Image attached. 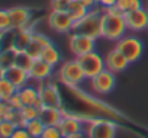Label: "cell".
I'll use <instances>...</instances> for the list:
<instances>
[{
    "label": "cell",
    "mask_w": 148,
    "mask_h": 138,
    "mask_svg": "<svg viewBox=\"0 0 148 138\" xmlns=\"http://www.w3.org/2000/svg\"><path fill=\"white\" fill-rule=\"evenodd\" d=\"M65 93L71 99V102H64L62 112L70 113L73 116L79 118L82 122L87 124L96 118H106L118 122L119 125L129 122V119L116 108H112L110 105L99 100L97 97H93L92 95L80 90L79 87H68L64 86Z\"/></svg>",
    "instance_id": "obj_1"
},
{
    "label": "cell",
    "mask_w": 148,
    "mask_h": 138,
    "mask_svg": "<svg viewBox=\"0 0 148 138\" xmlns=\"http://www.w3.org/2000/svg\"><path fill=\"white\" fill-rule=\"evenodd\" d=\"M103 12L105 13L102 19V38L116 42L126 35L128 26L125 22V16L118 10L116 6L103 9Z\"/></svg>",
    "instance_id": "obj_2"
},
{
    "label": "cell",
    "mask_w": 148,
    "mask_h": 138,
    "mask_svg": "<svg viewBox=\"0 0 148 138\" xmlns=\"http://www.w3.org/2000/svg\"><path fill=\"white\" fill-rule=\"evenodd\" d=\"M103 8L96 6L89 10V13L74 23L73 32H77L95 39L102 38V19H103Z\"/></svg>",
    "instance_id": "obj_3"
},
{
    "label": "cell",
    "mask_w": 148,
    "mask_h": 138,
    "mask_svg": "<svg viewBox=\"0 0 148 138\" xmlns=\"http://www.w3.org/2000/svg\"><path fill=\"white\" fill-rule=\"evenodd\" d=\"M58 80L62 86H68V87H79L84 80H87L83 67L80 65L79 60H68L65 62H62V65L58 70Z\"/></svg>",
    "instance_id": "obj_4"
},
{
    "label": "cell",
    "mask_w": 148,
    "mask_h": 138,
    "mask_svg": "<svg viewBox=\"0 0 148 138\" xmlns=\"http://www.w3.org/2000/svg\"><path fill=\"white\" fill-rule=\"evenodd\" d=\"M118 128V122L106 118H96L84 124V132L89 138H116Z\"/></svg>",
    "instance_id": "obj_5"
},
{
    "label": "cell",
    "mask_w": 148,
    "mask_h": 138,
    "mask_svg": "<svg viewBox=\"0 0 148 138\" xmlns=\"http://www.w3.org/2000/svg\"><path fill=\"white\" fill-rule=\"evenodd\" d=\"M38 90H39V99H41L42 106L62 109L64 99L61 95V89L55 82H49V80L41 82L38 84Z\"/></svg>",
    "instance_id": "obj_6"
},
{
    "label": "cell",
    "mask_w": 148,
    "mask_h": 138,
    "mask_svg": "<svg viewBox=\"0 0 148 138\" xmlns=\"http://www.w3.org/2000/svg\"><path fill=\"white\" fill-rule=\"evenodd\" d=\"M115 48L119 49L128 58V61L131 64L136 62L142 57V54H144V42L138 36H134V35L122 36L119 41H116Z\"/></svg>",
    "instance_id": "obj_7"
},
{
    "label": "cell",
    "mask_w": 148,
    "mask_h": 138,
    "mask_svg": "<svg viewBox=\"0 0 148 138\" xmlns=\"http://www.w3.org/2000/svg\"><path fill=\"white\" fill-rule=\"evenodd\" d=\"M80 62V65L83 67V71L87 77V80L93 79L95 76H97L99 73H102L106 65H105V58L97 52V51H92L89 54H84L82 57H76Z\"/></svg>",
    "instance_id": "obj_8"
},
{
    "label": "cell",
    "mask_w": 148,
    "mask_h": 138,
    "mask_svg": "<svg viewBox=\"0 0 148 138\" xmlns=\"http://www.w3.org/2000/svg\"><path fill=\"white\" fill-rule=\"evenodd\" d=\"M74 23L76 22L67 10H52L48 15V25L57 34H71Z\"/></svg>",
    "instance_id": "obj_9"
},
{
    "label": "cell",
    "mask_w": 148,
    "mask_h": 138,
    "mask_svg": "<svg viewBox=\"0 0 148 138\" xmlns=\"http://www.w3.org/2000/svg\"><path fill=\"white\" fill-rule=\"evenodd\" d=\"M96 41L95 38L77 34V32H71L70 34V39H68V45L71 52L74 54V57H82L84 54H89L92 51H96Z\"/></svg>",
    "instance_id": "obj_10"
},
{
    "label": "cell",
    "mask_w": 148,
    "mask_h": 138,
    "mask_svg": "<svg viewBox=\"0 0 148 138\" xmlns=\"http://www.w3.org/2000/svg\"><path fill=\"white\" fill-rule=\"evenodd\" d=\"M116 86V74L109 71L108 68L93 79H90V87L97 95H109Z\"/></svg>",
    "instance_id": "obj_11"
},
{
    "label": "cell",
    "mask_w": 148,
    "mask_h": 138,
    "mask_svg": "<svg viewBox=\"0 0 148 138\" xmlns=\"http://www.w3.org/2000/svg\"><path fill=\"white\" fill-rule=\"evenodd\" d=\"M123 16H125V22H126L128 31L142 32V31L148 29V9L147 8L136 9L134 12L125 13Z\"/></svg>",
    "instance_id": "obj_12"
},
{
    "label": "cell",
    "mask_w": 148,
    "mask_h": 138,
    "mask_svg": "<svg viewBox=\"0 0 148 138\" xmlns=\"http://www.w3.org/2000/svg\"><path fill=\"white\" fill-rule=\"evenodd\" d=\"M129 64L131 62L128 61V58L119 49H116V48L110 49L106 54V57H105V65H106V68H108L109 71L115 73V74L125 71L126 68L129 67Z\"/></svg>",
    "instance_id": "obj_13"
},
{
    "label": "cell",
    "mask_w": 148,
    "mask_h": 138,
    "mask_svg": "<svg viewBox=\"0 0 148 138\" xmlns=\"http://www.w3.org/2000/svg\"><path fill=\"white\" fill-rule=\"evenodd\" d=\"M29 77L32 80H36L38 83L48 80L52 73H54V67L51 64H48L47 61H44L42 58H36L32 61V65L29 67Z\"/></svg>",
    "instance_id": "obj_14"
},
{
    "label": "cell",
    "mask_w": 148,
    "mask_h": 138,
    "mask_svg": "<svg viewBox=\"0 0 148 138\" xmlns=\"http://www.w3.org/2000/svg\"><path fill=\"white\" fill-rule=\"evenodd\" d=\"M8 10H9L10 21H12V29H23V28L31 26V21H32L31 9L16 6V8H10Z\"/></svg>",
    "instance_id": "obj_15"
},
{
    "label": "cell",
    "mask_w": 148,
    "mask_h": 138,
    "mask_svg": "<svg viewBox=\"0 0 148 138\" xmlns=\"http://www.w3.org/2000/svg\"><path fill=\"white\" fill-rule=\"evenodd\" d=\"M0 77H6L9 82H12L18 89H22L26 86L28 80L31 79L29 77V71L23 70V68L18 67V65H12L9 68H5L2 70V76Z\"/></svg>",
    "instance_id": "obj_16"
},
{
    "label": "cell",
    "mask_w": 148,
    "mask_h": 138,
    "mask_svg": "<svg viewBox=\"0 0 148 138\" xmlns=\"http://www.w3.org/2000/svg\"><path fill=\"white\" fill-rule=\"evenodd\" d=\"M58 129L61 131V134L64 137H68L71 134H76L80 131H84V122H82L79 118L73 116L70 113H64L62 119L60 121V124L57 125Z\"/></svg>",
    "instance_id": "obj_17"
},
{
    "label": "cell",
    "mask_w": 148,
    "mask_h": 138,
    "mask_svg": "<svg viewBox=\"0 0 148 138\" xmlns=\"http://www.w3.org/2000/svg\"><path fill=\"white\" fill-rule=\"evenodd\" d=\"M51 44H52V41L48 36H45L42 34H38V32H34V38H32V41L29 42V45L26 47L25 51L34 60H36V58H41V54H42L44 48L51 45Z\"/></svg>",
    "instance_id": "obj_18"
},
{
    "label": "cell",
    "mask_w": 148,
    "mask_h": 138,
    "mask_svg": "<svg viewBox=\"0 0 148 138\" xmlns=\"http://www.w3.org/2000/svg\"><path fill=\"white\" fill-rule=\"evenodd\" d=\"M64 112L60 108H49V106H42L39 109V118L47 126H57L60 121L62 119Z\"/></svg>",
    "instance_id": "obj_19"
},
{
    "label": "cell",
    "mask_w": 148,
    "mask_h": 138,
    "mask_svg": "<svg viewBox=\"0 0 148 138\" xmlns=\"http://www.w3.org/2000/svg\"><path fill=\"white\" fill-rule=\"evenodd\" d=\"M19 96L22 97L23 103L26 106H36V108H42L41 99H39V90L38 87H32V86H25L22 89H19Z\"/></svg>",
    "instance_id": "obj_20"
},
{
    "label": "cell",
    "mask_w": 148,
    "mask_h": 138,
    "mask_svg": "<svg viewBox=\"0 0 148 138\" xmlns=\"http://www.w3.org/2000/svg\"><path fill=\"white\" fill-rule=\"evenodd\" d=\"M34 38V31L32 26L23 28V29H16V38H15V48H18L19 51H25L26 47L29 45V42Z\"/></svg>",
    "instance_id": "obj_21"
},
{
    "label": "cell",
    "mask_w": 148,
    "mask_h": 138,
    "mask_svg": "<svg viewBox=\"0 0 148 138\" xmlns=\"http://www.w3.org/2000/svg\"><path fill=\"white\" fill-rule=\"evenodd\" d=\"M41 58H42L44 61H47L48 64H51L52 67H55L57 64L61 62V52H60V49L57 48V45L52 42L51 45H48V47L44 48V51H42V54H41Z\"/></svg>",
    "instance_id": "obj_22"
},
{
    "label": "cell",
    "mask_w": 148,
    "mask_h": 138,
    "mask_svg": "<svg viewBox=\"0 0 148 138\" xmlns=\"http://www.w3.org/2000/svg\"><path fill=\"white\" fill-rule=\"evenodd\" d=\"M90 9H87L83 3H82V0H71L68 8H67V12L70 13V16L74 19V22H77L80 21L82 18H84L87 13H89Z\"/></svg>",
    "instance_id": "obj_23"
},
{
    "label": "cell",
    "mask_w": 148,
    "mask_h": 138,
    "mask_svg": "<svg viewBox=\"0 0 148 138\" xmlns=\"http://www.w3.org/2000/svg\"><path fill=\"white\" fill-rule=\"evenodd\" d=\"M18 92H19V89L12 82H9L6 77H0V100L2 102H8Z\"/></svg>",
    "instance_id": "obj_24"
},
{
    "label": "cell",
    "mask_w": 148,
    "mask_h": 138,
    "mask_svg": "<svg viewBox=\"0 0 148 138\" xmlns=\"http://www.w3.org/2000/svg\"><path fill=\"white\" fill-rule=\"evenodd\" d=\"M18 52H19V49L15 48V47L2 49V54H0V65H2V70L15 65V60H16Z\"/></svg>",
    "instance_id": "obj_25"
},
{
    "label": "cell",
    "mask_w": 148,
    "mask_h": 138,
    "mask_svg": "<svg viewBox=\"0 0 148 138\" xmlns=\"http://www.w3.org/2000/svg\"><path fill=\"white\" fill-rule=\"evenodd\" d=\"M116 8L122 15H125V13L134 12L136 9H141L144 6H142V0H118Z\"/></svg>",
    "instance_id": "obj_26"
},
{
    "label": "cell",
    "mask_w": 148,
    "mask_h": 138,
    "mask_svg": "<svg viewBox=\"0 0 148 138\" xmlns=\"http://www.w3.org/2000/svg\"><path fill=\"white\" fill-rule=\"evenodd\" d=\"M25 128L29 131V134L34 137V138H41V135L44 134L47 125L41 121V118H36V119H32V121H28Z\"/></svg>",
    "instance_id": "obj_27"
},
{
    "label": "cell",
    "mask_w": 148,
    "mask_h": 138,
    "mask_svg": "<svg viewBox=\"0 0 148 138\" xmlns=\"http://www.w3.org/2000/svg\"><path fill=\"white\" fill-rule=\"evenodd\" d=\"M32 61H34V58L26 51H19L18 55H16V60H15V65H18V67H21V68L28 71L29 67L32 65Z\"/></svg>",
    "instance_id": "obj_28"
},
{
    "label": "cell",
    "mask_w": 148,
    "mask_h": 138,
    "mask_svg": "<svg viewBox=\"0 0 148 138\" xmlns=\"http://www.w3.org/2000/svg\"><path fill=\"white\" fill-rule=\"evenodd\" d=\"M16 128H18V125L15 122H10L6 119L0 121V135H2V138H10L13 135V132L16 131Z\"/></svg>",
    "instance_id": "obj_29"
},
{
    "label": "cell",
    "mask_w": 148,
    "mask_h": 138,
    "mask_svg": "<svg viewBox=\"0 0 148 138\" xmlns=\"http://www.w3.org/2000/svg\"><path fill=\"white\" fill-rule=\"evenodd\" d=\"M21 113H22V118L25 119V122H28V121L39 118V108H36V106H26L25 105L21 109Z\"/></svg>",
    "instance_id": "obj_30"
},
{
    "label": "cell",
    "mask_w": 148,
    "mask_h": 138,
    "mask_svg": "<svg viewBox=\"0 0 148 138\" xmlns=\"http://www.w3.org/2000/svg\"><path fill=\"white\" fill-rule=\"evenodd\" d=\"M0 29H2V32L12 31V21H10V15L8 9L0 12Z\"/></svg>",
    "instance_id": "obj_31"
},
{
    "label": "cell",
    "mask_w": 148,
    "mask_h": 138,
    "mask_svg": "<svg viewBox=\"0 0 148 138\" xmlns=\"http://www.w3.org/2000/svg\"><path fill=\"white\" fill-rule=\"evenodd\" d=\"M41 138H64V135L61 134L58 126H47Z\"/></svg>",
    "instance_id": "obj_32"
},
{
    "label": "cell",
    "mask_w": 148,
    "mask_h": 138,
    "mask_svg": "<svg viewBox=\"0 0 148 138\" xmlns=\"http://www.w3.org/2000/svg\"><path fill=\"white\" fill-rule=\"evenodd\" d=\"M8 105H9V108L13 109V111H21V109L25 106V103H23L22 97L19 96V93H16L13 97H10V99L8 100Z\"/></svg>",
    "instance_id": "obj_33"
},
{
    "label": "cell",
    "mask_w": 148,
    "mask_h": 138,
    "mask_svg": "<svg viewBox=\"0 0 148 138\" xmlns=\"http://www.w3.org/2000/svg\"><path fill=\"white\" fill-rule=\"evenodd\" d=\"M71 0H51L52 10H67Z\"/></svg>",
    "instance_id": "obj_34"
},
{
    "label": "cell",
    "mask_w": 148,
    "mask_h": 138,
    "mask_svg": "<svg viewBox=\"0 0 148 138\" xmlns=\"http://www.w3.org/2000/svg\"><path fill=\"white\" fill-rule=\"evenodd\" d=\"M10 138H34V137L29 134V131L25 126H18L16 131L13 132V135Z\"/></svg>",
    "instance_id": "obj_35"
},
{
    "label": "cell",
    "mask_w": 148,
    "mask_h": 138,
    "mask_svg": "<svg viewBox=\"0 0 148 138\" xmlns=\"http://www.w3.org/2000/svg\"><path fill=\"white\" fill-rule=\"evenodd\" d=\"M116 2L118 0H99V6L103 9H108V8L116 6Z\"/></svg>",
    "instance_id": "obj_36"
},
{
    "label": "cell",
    "mask_w": 148,
    "mask_h": 138,
    "mask_svg": "<svg viewBox=\"0 0 148 138\" xmlns=\"http://www.w3.org/2000/svg\"><path fill=\"white\" fill-rule=\"evenodd\" d=\"M82 3L87 8V9H93V8H96V6H99L95 0H82Z\"/></svg>",
    "instance_id": "obj_37"
},
{
    "label": "cell",
    "mask_w": 148,
    "mask_h": 138,
    "mask_svg": "<svg viewBox=\"0 0 148 138\" xmlns=\"http://www.w3.org/2000/svg\"><path fill=\"white\" fill-rule=\"evenodd\" d=\"M84 135H86V132H84V131H80V132L71 134V135H68V137H64V138H83Z\"/></svg>",
    "instance_id": "obj_38"
},
{
    "label": "cell",
    "mask_w": 148,
    "mask_h": 138,
    "mask_svg": "<svg viewBox=\"0 0 148 138\" xmlns=\"http://www.w3.org/2000/svg\"><path fill=\"white\" fill-rule=\"evenodd\" d=\"M95 2H96V3H97V5H99V0H95Z\"/></svg>",
    "instance_id": "obj_39"
},
{
    "label": "cell",
    "mask_w": 148,
    "mask_h": 138,
    "mask_svg": "<svg viewBox=\"0 0 148 138\" xmlns=\"http://www.w3.org/2000/svg\"><path fill=\"white\" fill-rule=\"evenodd\" d=\"M83 138H89V137H87V135H84V137H83Z\"/></svg>",
    "instance_id": "obj_40"
},
{
    "label": "cell",
    "mask_w": 148,
    "mask_h": 138,
    "mask_svg": "<svg viewBox=\"0 0 148 138\" xmlns=\"http://www.w3.org/2000/svg\"><path fill=\"white\" fill-rule=\"evenodd\" d=\"M147 9H148V5H147Z\"/></svg>",
    "instance_id": "obj_41"
}]
</instances>
